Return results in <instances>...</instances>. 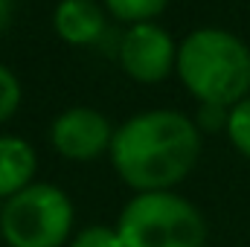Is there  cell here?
Segmentation results:
<instances>
[{"instance_id":"cell-1","label":"cell","mask_w":250,"mask_h":247,"mask_svg":"<svg viewBox=\"0 0 250 247\" xmlns=\"http://www.w3.org/2000/svg\"><path fill=\"white\" fill-rule=\"evenodd\" d=\"M108 157L128 189L169 192L195 169L201 157V131L195 120L181 111H143L114 131Z\"/></svg>"},{"instance_id":"cell-2","label":"cell","mask_w":250,"mask_h":247,"mask_svg":"<svg viewBox=\"0 0 250 247\" xmlns=\"http://www.w3.org/2000/svg\"><path fill=\"white\" fill-rule=\"evenodd\" d=\"M175 70L201 105L233 108L250 96V50L227 29L204 26L189 32L178 47Z\"/></svg>"},{"instance_id":"cell-3","label":"cell","mask_w":250,"mask_h":247,"mask_svg":"<svg viewBox=\"0 0 250 247\" xmlns=\"http://www.w3.org/2000/svg\"><path fill=\"white\" fill-rule=\"evenodd\" d=\"M114 227L125 247H207L209 236L204 212L175 189L134 192Z\"/></svg>"},{"instance_id":"cell-4","label":"cell","mask_w":250,"mask_h":247,"mask_svg":"<svg viewBox=\"0 0 250 247\" xmlns=\"http://www.w3.org/2000/svg\"><path fill=\"white\" fill-rule=\"evenodd\" d=\"M76 206L62 186L35 181L0 206V239L6 247H67Z\"/></svg>"},{"instance_id":"cell-5","label":"cell","mask_w":250,"mask_h":247,"mask_svg":"<svg viewBox=\"0 0 250 247\" xmlns=\"http://www.w3.org/2000/svg\"><path fill=\"white\" fill-rule=\"evenodd\" d=\"M114 131L117 128L111 125V120L102 111L76 105V108L62 111L53 120V125H50V143H53V148L62 154L64 160L90 163V160H96V157L111 151Z\"/></svg>"},{"instance_id":"cell-6","label":"cell","mask_w":250,"mask_h":247,"mask_svg":"<svg viewBox=\"0 0 250 247\" xmlns=\"http://www.w3.org/2000/svg\"><path fill=\"white\" fill-rule=\"evenodd\" d=\"M117 53H120L123 70L134 82H143V84L163 82L178 64V47L172 35L163 26H157L154 21L131 23Z\"/></svg>"},{"instance_id":"cell-7","label":"cell","mask_w":250,"mask_h":247,"mask_svg":"<svg viewBox=\"0 0 250 247\" xmlns=\"http://www.w3.org/2000/svg\"><path fill=\"white\" fill-rule=\"evenodd\" d=\"M59 38L73 47H90L105 35V12L93 0H62L53 12Z\"/></svg>"},{"instance_id":"cell-8","label":"cell","mask_w":250,"mask_h":247,"mask_svg":"<svg viewBox=\"0 0 250 247\" xmlns=\"http://www.w3.org/2000/svg\"><path fill=\"white\" fill-rule=\"evenodd\" d=\"M38 154L29 140L0 134V201H9L21 189L35 184Z\"/></svg>"},{"instance_id":"cell-9","label":"cell","mask_w":250,"mask_h":247,"mask_svg":"<svg viewBox=\"0 0 250 247\" xmlns=\"http://www.w3.org/2000/svg\"><path fill=\"white\" fill-rule=\"evenodd\" d=\"M108 12L117 15L120 21L128 23H146V21H154L166 6L169 0H105Z\"/></svg>"},{"instance_id":"cell-10","label":"cell","mask_w":250,"mask_h":247,"mask_svg":"<svg viewBox=\"0 0 250 247\" xmlns=\"http://www.w3.org/2000/svg\"><path fill=\"white\" fill-rule=\"evenodd\" d=\"M227 137L233 143V148L250 160V96L242 102H236L230 108V120H227Z\"/></svg>"},{"instance_id":"cell-11","label":"cell","mask_w":250,"mask_h":247,"mask_svg":"<svg viewBox=\"0 0 250 247\" xmlns=\"http://www.w3.org/2000/svg\"><path fill=\"white\" fill-rule=\"evenodd\" d=\"M67 247H125V245L120 239V233H117V227H111V224H87V227L73 233Z\"/></svg>"},{"instance_id":"cell-12","label":"cell","mask_w":250,"mask_h":247,"mask_svg":"<svg viewBox=\"0 0 250 247\" xmlns=\"http://www.w3.org/2000/svg\"><path fill=\"white\" fill-rule=\"evenodd\" d=\"M21 99H23V90H21V82L18 76L0 64V125L9 123L18 108H21Z\"/></svg>"},{"instance_id":"cell-13","label":"cell","mask_w":250,"mask_h":247,"mask_svg":"<svg viewBox=\"0 0 250 247\" xmlns=\"http://www.w3.org/2000/svg\"><path fill=\"white\" fill-rule=\"evenodd\" d=\"M227 120H230V108L221 105H201L195 125L201 134H215V131H227Z\"/></svg>"},{"instance_id":"cell-14","label":"cell","mask_w":250,"mask_h":247,"mask_svg":"<svg viewBox=\"0 0 250 247\" xmlns=\"http://www.w3.org/2000/svg\"><path fill=\"white\" fill-rule=\"evenodd\" d=\"M12 12H15V0H0V32L9 26V21H12Z\"/></svg>"}]
</instances>
